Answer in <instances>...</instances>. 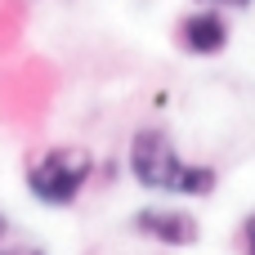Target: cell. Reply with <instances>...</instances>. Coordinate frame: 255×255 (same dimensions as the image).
<instances>
[{
	"instance_id": "1",
	"label": "cell",
	"mask_w": 255,
	"mask_h": 255,
	"mask_svg": "<svg viewBox=\"0 0 255 255\" xmlns=\"http://www.w3.org/2000/svg\"><path fill=\"white\" fill-rule=\"evenodd\" d=\"M126 170L143 193H170V197H211L220 188V170L202 161H184L175 139L161 126H139L126 148Z\"/></svg>"
},
{
	"instance_id": "2",
	"label": "cell",
	"mask_w": 255,
	"mask_h": 255,
	"mask_svg": "<svg viewBox=\"0 0 255 255\" xmlns=\"http://www.w3.org/2000/svg\"><path fill=\"white\" fill-rule=\"evenodd\" d=\"M94 152L85 148V143H54V148H45V152H36L31 161H27V170H22V184H27V193L40 202V206H54V211H63V206H72L76 197H81V188L94 179Z\"/></svg>"
},
{
	"instance_id": "3",
	"label": "cell",
	"mask_w": 255,
	"mask_h": 255,
	"mask_svg": "<svg viewBox=\"0 0 255 255\" xmlns=\"http://www.w3.org/2000/svg\"><path fill=\"white\" fill-rule=\"evenodd\" d=\"M130 229H134V238L157 242V247H175V251L202 242V224L184 206H143L130 215Z\"/></svg>"
},
{
	"instance_id": "4",
	"label": "cell",
	"mask_w": 255,
	"mask_h": 255,
	"mask_svg": "<svg viewBox=\"0 0 255 255\" xmlns=\"http://www.w3.org/2000/svg\"><path fill=\"white\" fill-rule=\"evenodd\" d=\"M175 40H179V45H184L193 58H215V54H224V49H229L233 27H229L224 9L202 4V9H193V13H184V18H179Z\"/></svg>"
},
{
	"instance_id": "5",
	"label": "cell",
	"mask_w": 255,
	"mask_h": 255,
	"mask_svg": "<svg viewBox=\"0 0 255 255\" xmlns=\"http://www.w3.org/2000/svg\"><path fill=\"white\" fill-rule=\"evenodd\" d=\"M238 251H242V255H255V211L242 220V229H238Z\"/></svg>"
},
{
	"instance_id": "6",
	"label": "cell",
	"mask_w": 255,
	"mask_h": 255,
	"mask_svg": "<svg viewBox=\"0 0 255 255\" xmlns=\"http://www.w3.org/2000/svg\"><path fill=\"white\" fill-rule=\"evenodd\" d=\"M193 4H211V9H251L255 0H193Z\"/></svg>"
},
{
	"instance_id": "7",
	"label": "cell",
	"mask_w": 255,
	"mask_h": 255,
	"mask_svg": "<svg viewBox=\"0 0 255 255\" xmlns=\"http://www.w3.org/2000/svg\"><path fill=\"white\" fill-rule=\"evenodd\" d=\"M0 255H45L40 247H9V242H0Z\"/></svg>"
},
{
	"instance_id": "8",
	"label": "cell",
	"mask_w": 255,
	"mask_h": 255,
	"mask_svg": "<svg viewBox=\"0 0 255 255\" xmlns=\"http://www.w3.org/2000/svg\"><path fill=\"white\" fill-rule=\"evenodd\" d=\"M0 242H9V215L0 211Z\"/></svg>"
}]
</instances>
